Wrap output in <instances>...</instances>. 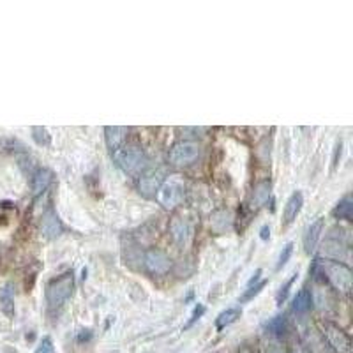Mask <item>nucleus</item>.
I'll return each instance as SVG.
<instances>
[{"label":"nucleus","mask_w":353,"mask_h":353,"mask_svg":"<svg viewBox=\"0 0 353 353\" xmlns=\"http://www.w3.org/2000/svg\"><path fill=\"white\" fill-rule=\"evenodd\" d=\"M74 292V274L64 272L61 276L53 277L52 281L44 288V299L50 309L62 307L71 299Z\"/></svg>","instance_id":"f257e3e1"},{"label":"nucleus","mask_w":353,"mask_h":353,"mask_svg":"<svg viewBox=\"0 0 353 353\" xmlns=\"http://www.w3.org/2000/svg\"><path fill=\"white\" fill-rule=\"evenodd\" d=\"M115 161L119 168L128 175H138L145 170L149 159L140 147H124L115 152Z\"/></svg>","instance_id":"f03ea898"},{"label":"nucleus","mask_w":353,"mask_h":353,"mask_svg":"<svg viewBox=\"0 0 353 353\" xmlns=\"http://www.w3.org/2000/svg\"><path fill=\"white\" fill-rule=\"evenodd\" d=\"M321 274L327 276L334 288H337L341 293L348 295L352 292V270L348 265L339 263V261H323L321 263Z\"/></svg>","instance_id":"7ed1b4c3"},{"label":"nucleus","mask_w":353,"mask_h":353,"mask_svg":"<svg viewBox=\"0 0 353 353\" xmlns=\"http://www.w3.org/2000/svg\"><path fill=\"white\" fill-rule=\"evenodd\" d=\"M323 256L332 258V261H345L350 258V248H348V232L343 228H334L330 235L327 237V242L321 249Z\"/></svg>","instance_id":"20e7f679"},{"label":"nucleus","mask_w":353,"mask_h":353,"mask_svg":"<svg viewBox=\"0 0 353 353\" xmlns=\"http://www.w3.org/2000/svg\"><path fill=\"white\" fill-rule=\"evenodd\" d=\"M201 156V145L198 141L184 140L175 143L170 149L168 159L173 166H191L194 161H198V157Z\"/></svg>","instance_id":"39448f33"},{"label":"nucleus","mask_w":353,"mask_h":353,"mask_svg":"<svg viewBox=\"0 0 353 353\" xmlns=\"http://www.w3.org/2000/svg\"><path fill=\"white\" fill-rule=\"evenodd\" d=\"M185 185L182 179L179 176H172L168 181L163 182V185L157 191V200L165 209H173L176 205H181L184 200Z\"/></svg>","instance_id":"423d86ee"},{"label":"nucleus","mask_w":353,"mask_h":353,"mask_svg":"<svg viewBox=\"0 0 353 353\" xmlns=\"http://www.w3.org/2000/svg\"><path fill=\"white\" fill-rule=\"evenodd\" d=\"M321 336L327 339V345L330 350H334L336 353H352V341H350V336L341 329L337 327L336 323H330V321H321Z\"/></svg>","instance_id":"0eeeda50"},{"label":"nucleus","mask_w":353,"mask_h":353,"mask_svg":"<svg viewBox=\"0 0 353 353\" xmlns=\"http://www.w3.org/2000/svg\"><path fill=\"white\" fill-rule=\"evenodd\" d=\"M170 233H172V239L179 248H185L189 245V242L193 241L194 235V226L193 223L185 217L176 216L173 217L172 225H170Z\"/></svg>","instance_id":"6e6552de"},{"label":"nucleus","mask_w":353,"mask_h":353,"mask_svg":"<svg viewBox=\"0 0 353 353\" xmlns=\"http://www.w3.org/2000/svg\"><path fill=\"white\" fill-rule=\"evenodd\" d=\"M145 269L149 270L150 274L154 276H163L170 270L172 267V260H170L168 254L165 251H161V249H150L145 253Z\"/></svg>","instance_id":"1a4fd4ad"},{"label":"nucleus","mask_w":353,"mask_h":353,"mask_svg":"<svg viewBox=\"0 0 353 353\" xmlns=\"http://www.w3.org/2000/svg\"><path fill=\"white\" fill-rule=\"evenodd\" d=\"M41 235L44 239H48V241H53V239L61 237L62 233H64V225H62V221L59 219L55 210L50 207V209L44 210L43 217H41Z\"/></svg>","instance_id":"9d476101"},{"label":"nucleus","mask_w":353,"mask_h":353,"mask_svg":"<svg viewBox=\"0 0 353 353\" xmlns=\"http://www.w3.org/2000/svg\"><path fill=\"white\" fill-rule=\"evenodd\" d=\"M302 205H304V194H302V191H293L288 200H286L285 207H283V230L290 228L295 223V219H297V216L302 210Z\"/></svg>","instance_id":"9b49d317"},{"label":"nucleus","mask_w":353,"mask_h":353,"mask_svg":"<svg viewBox=\"0 0 353 353\" xmlns=\"http://www.w3.org/2000/svg\"><path fill=\"white\" fill-rule=\"evenodd\" d=\"M323 228H325V217H316V219L305 228L304 251L307 254H311L314 249H316L318 242H320L321 239V233H323Z\"/></svg>","instance_id":"f8f14e48"},{"label":"nucleus","mask_w":353,"mask_h":353,"mask_svg":"<svg viewBox=\"0 0 353 353\" xmlns=\"http://www.w3.org/2000/svg\"><path fill=\"white\" fill-rule=\"evenodd\" d=\"M163 182H165V172L163 170H157V172L141 176L140 193L143 196H154L159 191L161 185H163Z\"/></svg>","instance_id":"ddd939ff"},{"label":"nucleus","mask_w":353,"mask_h":353,"mask_svg":"<svg viewBox=\"0 0 353 353\" xmlns=\"http://www.w3.org/2000/svg\"><path fill=\"white\" fill-rule=\"evenodd\" d=\"M270 194H272V184L269 181H261L251 191V196H249V203L253 209H260L263 207L267 201H269Z\"/></svg>","instance_id":"4468645a"},{"label":"nucleus","mask_w":353,"mask_h":353,"mask_svg":"<svg viewBox=\"0 0 353 353\" xmlns=\"http://www.w3.org/2000/svg\"><path fill=\"white\" fill-rule=\"evenodd\" d=\"M53 182V173L48 168H36L30 175L34 194H43Z\"/></svg>","instance_id":"2eb2a0df"},{"label":"nucleus","mask_w":353,"mask_h":353,"mask_svg":"<svg viewBox=\"0 0 353 353\" xmlns=\"http://www.w3.org/2000/svg\"><path fill=\"white\" fill-rule=\"evenodd\" d=\"M105 137H106V145L112 152H117L121 149L122 143L128 138V128H121V125H108L105 129Z\"/></svg>","instance_id":"dca6fc26"},{"label":"nucleus","mask_w":353,"mask_h":353,"mask_svg":"<svg viewBox=\"0 0 353 353\" xmlns=\"http://www.w3.org/2000/svg\"><path fill=\"white\" fill-rule=\"evenodd\" d=\"M232 225H233V217L232 214L228 212V210H217V212L212 214V217H210V226H212V230L216 233H226L232 230Z\"/></svg>","instance_id":"f3484780"},{"label":"nucleus","mask_w":353,"mask_h":353,"mask_svg":"<svg viewBox=\"0 0 353 353\" xmlns=\"http://www.w3.org/2000/svg\"><path fill=\"white\" fill-rule=\"evenodd\" d=\"M293 313L297 314H305L311 311V307H313V295H311V292H309L307 288H302L301 292L295 295V299H293Z\"/></svg>","instance_id":"a211bd4d"},{"label":"nucleus","mask_w":353,"mask_h":353,"mask_svg":"<svg viewBox=\"0 0 353 353\" xmlns=\"http://www.w3.org/2000/svg\"><path fill=\"white\" fill-rule=\"evenodd\" d=\"M0 309L8 318L14 316V293H12L11 283L0 288Z\"/></svg>","instance_id":"6ab92c4d"},{"label":"nucleus","mask_w":353,"mask_h":353,"mask_svg":"<svg viewBox=\"0 0 353 353\" xmlns=\"http://www.w3.org/2000/svg\"><path fill=\"white\" fill-rule=\"evenodd\" d=\"M265 329H267V334H270L272 337L279 339L281 336H285L288 332V320L283 314H277L272 320H269L265 323Z\"/></svg>","instance_id":"aec40b11"},{"label":"nucleus","mask_w":353,"mask_h":353,"mask_svg":"<svg viewBox=\"0 0 353 353\" xmlns=\"http://www.w3.org/2000/svg\"><path fill=\"white\" fill-rule=\"evenodd\" d=\"M332 214L336 219L352 221V216H353L352 196H350V194H346L345 198H341V200L337 201L336 207H334V210H332Z\"/></svg>","instance_id":"412c9836"},{"label":"nucleus","mask_w":353,"mask_h":353,"mask_svg":"<svg viewBox=\"0 0 353 353\" xmlns=\"http://www.w3.org/2000/svg\"><path fill=\"white\" fill-rule=\"evenodd\" d=\"M242 311L239 307H230L226 309V311H223V313L219 314V316L216 318V329L217 330H223L226 329L228 325H232V323H235V321L241 318Z\"/></svg>","instance_id":"4be33fe9"},{"label":"nucleus","mask_w":353,"mask_h":353,"mask_svg":"<svg viewBox=\"0 0 353 353\" xmlns=\"http://www.w3.org/2000/svg\"><path fill=\"white\" fill-rule=\"evenodd\" d=\"M297 279H299V272H293L292 276L286 279L285 285L279 286V290H277V293H276V304L277 305L285 304L286 299H288V295H290V290H292V286L295 285V281H297Z\"/></svg>","instance_id":"5701e85b"},{"label":"nucleus","mask_w":353,"mask_h":353,"mask_svg":"<svg viewBox=\"0 0 353 353\" xmlns=\"http://www.w3.org/2000/svg\"><path fill=\"white\" fill-rule=\"evenodd\" d=\"M267 283H269L267 279H261V281H258V283H254V285L248 286V288H245V292L242 293V297L239 299V304H245V302H251L254 297H258V295L261 293V290L267 286Z\"/></svg>","instance_id":"b1692460"},{"label":"nucleus","mask_w":353,"mask_h":353,"mask_svg":"<svg viewBox=\"0 0 353 353\" xmlns=\"http://www.w3.org/2000/svg\"><path fill=\"white\" fill-rule=\"evenodd\" d=\"M30 131H32L34 141L39 147H50L52 145V134H50V131L46 128H43V125H34Z\"/></svg>","instance_id":"393cba45"},{"label":"nucleus","mask_w":353,"mask_h":353,"mask_svg":"<svg viewBox=\"0 0 353 353\" xmlns=\"http://www.w3.org/2000/svg\"><path fill=\"white\" fill-rule=\"evenodd\" d=\"M292 254H293V242H288V244H285V248L281 249L279 258H277V265H276L277 272H279V270H281L286 263H288L290 258H292Z\"/></svg>","instance_id":"a878e982"},{"label":"nucleus","mask_w":353,"mask_h":353,"mask_svg":"<svg viewBox=\"0 0 353 353\" xmlns=\"http://www.w3.org/2000/svg\"><path fill=\"white\" fill-rule=\"evenodd\" d=\"M263 353H288V352H286L285 346L279 343V339L272 337V339L263 343Z\"/></svg>","instance_id":"bb28decb"},{"label":"nucleus","mask_w":353,"mask_h":353,"mask_svg":"<svg viewBox=\"0 0 353 353\" xmlns=\"http://www.w3.org/2000/svg\"><path fill=\"white\" fill-rule=\"evenodd\" d=\"M203 313H205V305L203 304H196V305H194L193 313H191V318H189V321L184 325V329H189V327H193L194 323H196V321L200 320L201 316H203Z\"/></svg>","instance_id":"cd10ccee"},{"label":"nucleus","mask_w":353,"mask_h":353,"mask_svg":"<svg viewBox=\"0 0 353 353\" xmlns=\"http://www.w3.org/2000/svg\"><path fill=\"white\" fill-rule=\"evenodd\" d=\"M34 353H55V346H53L52 337H48V336L43 337Z\"/></svg>","instance_id":"c85d7f7f"},{"label":"nucleus","mask_w":353,"mask_h":353,"mask_svg":"<svg viewBox=\"0 0 353 353\" xmlns=\"http://www.w3.org/2000/svg\"><path fill=\"white\" fill-rule=\"evenodd\" d=\"M341 154H343V141L337 140L336 147H334V154H332V172L337 168V165H339Z\"/></svg>","instance_id":"c756f323"},{"label":"nucleus","mask_w":353,"mask_h":353,"mask_svg":"<svg viewBox=\"0 0 353 353\" xmlns=\"http://www.w3.org/2000/svg\"><path fill=\"white\" fill-rule=\"evenodd\" d=\"M260 239H261V241H269V239H270V228H269V225L261 226V230H260Z\"/></svg>","instance_id":"7c9ffc66"},{"label":"nucleus","mask_w":353,"mask_h":353,"mask_svg":"<svg viewBox=\"0 0 353 353\" xmlns=\"http://www.w3.org/2000/svg\"><path fill=\"white\" fill-rule=\"evenodd\" d=\"M290 353H311V352H309V350L305 348L304 345H295V346H293L292 352H290Z\"/></svg>","instance_id":"2f4dec72"},{"label":"nucleus","mask_w":353,"mask_h":353,"mask_svg":"<svg viewBox=\"0 0 353 353\" xmlns=\"http://www.w3.org/2000/svg\"><path fill=\"white\" fill-rule=\"evenodd\" d=\"M237 353H260V352H258L256 348H253V346H242Z\"/></svg>","instance_id":"473e14b6"}]
</instances>
